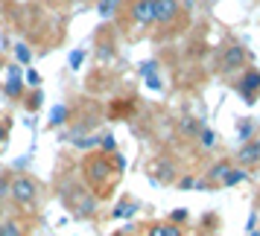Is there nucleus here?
<instances>
[{
  "label": "nucleus",
  "instance_id": "6",
  "mask_svg": "<svg viewBox=\"0 0 260 236\" xmlns=\"http://www.w3.org/2000/svg\"><path fill=\"white\" fill-rule=\"evenodd\" d=\"M178 15V0H155V24H173Z\"/></svg>",
  "mask_w": 260,
  "mask_h": 236
},
{
  "label": "nucleus",
  "instance_id": "26",
  "mask_svg": "<svg viewBox=\"0 0 260 236\" xmlns=\"http://www.w3.org/2000/svg\"><path fill=\"white\" fill-rule=\"evenodd\" d=\"M193 184H196L193 178H181V189H190V187H193Z\"/></svg>",
  "mask_w": 260,
  "mask_h": 236
},
{
  "label": "nucleus",
  "instance_id": "24",
  "mask_svg": "<svg viewBox=\"0 0 260 236\" xmlns=\"http://www.w3.org/2000/svg\"><path fill=\"white\" fill-rule=\"evenodd\" d=\"M26 82L32 85V88H38V85H41V76H38V70H26Z\"/></svg>",
  "mask_w": 260,
  "mask_h": 236
},
{
  "label": "nucleus",
  "instance_id": "11",
  "mask_svg": "<svg viewBox=\"0 0 260 236\" xmlns=\"http://www.w3.org/2000/svg\"><path fill=\"white\" fill-rule=\"evenodd\" d=\"M240 181H246V172L231 166V169L225 172V178H222V187H234V184H240Z\"/></svg>",
  "mask_w": 260,
  "mask_h": 236
},
{
  "label": "nucleus",
  "instance_id": "15",
  "mask_svg": "<svg viewBox=\"0 0 260 236\" xmlns=\"http://www.w3.org/2000/svg\"><path fill=\"white\" fill-rule=\"evenodd\" d=\"M15 59L21 61V64H29V61H32V53H29V47H26V44H18V47H15Z\"/></svg>",
  "mask_w": 260,
  "mask_h": 236
},
{
  "label": "nucleus",
  "instance_id": "10",
  "mask_svg": "<svg viewBox=\"0 0 260 236\" xmlns=\"http://www.w3.org/2000/svg\"><path fill=\"white\" fill-rule=\"evenodd\" d=\"M3 91H6V96H12V99H24V82H21V76H18L15 67H12V73H9L6 85H3Z\"/></svg>",
  "mask_w": 260,
  "mask_h": 236
},
{
  "label": "nucleus",
  "instance_id": "16",
  "mask_svg": "<svg viewBox=\"0 0 260 236\" xmlns=\"http://www.w3.org/2000/svg\"><path fill=\"white\" fill-rule=\"evenodd\" d=\"M187 219H190V213L184 210V207H176V210L170 213V222H173V224H178V227H181V224L187 222Z\"/></svg>",
  "mask_w": 260,
  "mask_h": 236
},
{
  "label": "nucleus",
  "instance_id": "28",
  "mask_svg": "<svg viewBox=\"0 0 260 236\" xmlns=\"http://www.w3.org/2000/svg\"><path fill=\"white\" fill-rule=\"evenodd\" d=\"M251 236H260V233H251Z\"/></svg>",
  "mask_w": 260,
  "mask_h": 236
},
{
  "label": "nucleus",
  "instance_id": "1",
  "mask_svg": "<svg viewBox=\"0 0 260 236\" xmlns=\"http://www.w3.org/2000/svg\"><path fill=\"white\" fill-rule=\"evenodd\" d=\"M120 172H123V158H108V154L96 152L82 161L85 184H88V189L96 199H106L108 189L114 187V181L120 178Z\"/></svg>",
  "mask_w": 260,
  "mask_h": 236
},
{
  "label": "nucleus",
  "instance_id": "7",
  "mask_svg": "<svg viewBox=\"0 0 260 236\" xmlns=\"http://www.w3.org/2000/svg\"><path fill=\"white\" fill-rule=\"evenodd\" d=\"M0 236H29V227L18 216H0Z\"/></svg>",
  "mask_w": 260,
  "mask_h": 236
},
{
  "label": "nucleus",
  "instance_id": "3",
  "mask_svg": "<svg viewBox=\"0 0 260 236\" xmlns=\"http://www.w3.org/2000/svg\"><path fill=\"white\" fill-rule=\"evenodd\" d=\"M257 91H260V70L257 67H248V70L243 73V79L237 82V94L243 96V102L254 105V102H257Z\"/></svg>",
  "mask_w": 260,
  "mask_h": 236
},
{
  "label": "nucleus",
  "instance_id": "27",
  "mask_svg": "<svg viewBox=\"0 0 260 236\" xmlns=\"http://www.w3.org/2000/svg\"><path fill=\"white\" fill-rule=\"evenodd\" d=\"M248 230H254V227H257V213H254V216H251V219H248V224H246Z\"/></svg>",
  "mask_w": 260,
  "mask_h": 236
},
{
  "label": "nucleus",
  "instance_id": "14",
  "mask_svg": "<svg viewBox=\"0 0 260 236\" xmlns=\"http://www.w3.org/2000/svg\"><path fill=\"white\" fill-rule=\"evenodd\" d=\"M64 120H68V108L56 105V108H53V114H50V126H61Z\"/></svg>",
  "mask_w": 260,
  "mask_h": 236
},
{
  "label": "nucleus",
  "instance_id": "8",
  "mask_svg": "<svg viewBox=\"0 0 260 236\" xmlns=\"http://www.w3.org/2000/svg\"><path fill=\"white\" fill-rule=\"evenodd\" d=\"M237 158H240V164H243V166L257 164V161H260V140H246L243 146H240Z\"/></svg>",
  "mask_w": 260,
  "mask_h": 236
},
{
  "label": "nucleus",
  "instance_id": "19",
  "mask_svg": "<svg viewBox=\"0 0 260 236\" xmlns=\"http://www.w3.org/2000/svg\"><path fill=\"white\" fill-rule=\"evenodd\" d=\"M251 131H254V123H251V120H243V123L237 126V134H240L243 140H248V137H251Z\"/></svg>",
  "mask_w": 260,
  "mask_h": 236
},
{
  "label": "nucleus",
  "instance_id": "5",
  "mask_svg": "<svg viewBox=\"0 0 260 236\" xmlns=\"http://www.w3.org/2000/svg\"><path fill=\"white\" fill-rule=\"evenodd\" d=\"M132 21L141 26H149L155 24V0H135L132 3Z\"/></svg>",
  "mask_w": 260,
  "mask_h": 236
},
{
  "label": "nucleus",
  "instance_id": "22",
  "mask_svg": "<svg viewBox=\"0 0 260 236\" xmlns=\"http://www.w3.org/2000/svg\"><path fill=\"white\" fill-rule=\"evenodd\" d=\"M9 178H12V175H3V178H0V201L9 199Z\"/></svg>",
  "mask_w": 260,
  "mask_h": 236
},
{
  "label": "nucleus",
  "instance_id": "9",
  "mask_svg": "<svg viewBox=\"0 0 260 236\" xmlns=\"http://www.w3.org/2000/svg\"><path fill=\"white\" fill-rule=\"evenodd\" d=\"M146 236H184V230L173 222H152L146 227Z\"/></svg>",
  "mask_w": 260,
  "mask_h": 236
},
{
  "label": "nucleus",
  "instance_id": "18",
  "mask_svg": "<svg viewBox=\"0 0 260 236\" xmlns=\"http://www.w3.org/2000/svg\"><path fill=\"white\" fill-rule=\"evenodd\" d=\"M41 99H44V96H41V91H32V94L26 96V108H29V111H38V108H41Z\"/></svg>",
  "mask_w": 260,
  "mask_h": 236
},
{
  "label": "nucleus",
  "instance_id": "4",
  "mask_svg": "<svg viewBox=\"0 0 260 236\" xmlns=\"http://www.w3.org/2000/svg\"><path fill=\"white\" fill-rule=\"evenodd\" d=\"M248 61V53L246 47H240V44H231V47L222 53V61H219V67H222L225 73H237L243 70V64Z\"/></svg>",
  "mask_w": 260,
  "mask_h": 236
},
{
  "label": "nucleus",
  "instance_id": "2",
  "mask_svg": "<svg viewBox=\"0 0 260 236\" xmlns=\"http://www.w3.org/2000/svg\"><path fill=\"white\" fill-rule=\"evenodd\" d=\"M9 201L18 213H36L38 210V184L29 175L9 178Z\"/></svg>",
  "mask_w": 260,
  "mask_h": 236
},
{
  "label": "nucleus",
  "instance_id": "17",
  "mask_svg": "<svg viewBox=\"0 0 260 236\" xmlns=\"http://www.w3.org/2000/svg\"><path fill=\"white\" fill-rule=\"evenodd\" d=\"M199 140H202V149H213L216 137H213V131H211V129H199Z\"/></svg>",
  "mask_w": 260,
  "mask_h": 236
},
{
  "label": "nucleus",
  "instance_id": "12",
  "mask_svg": "<svg viewBox=\"0 0 260 236\" xmlns=\"http://www.w3.org/2000/svg\"><path fill=\"white\" fill-rule=\"evenodd\" d=\"M228 169H231V164H228V161H219V164H213V166H211V181H222Z\"/></svg>",
  "mask_w": 260,
  "mask_h": 236
},
{
  "label": "nucleus",
  "instance_id": "23",
  "mask_svg": "<svg viewBox=\"0 0 260 236\" xmlns=\"http://www.w3.org/2000/svg\"><path fill=\"white\" fill-rule=\"evenodd\" d=\"M82 59H85V53H82V50H73V56H71L68 61H71V67H73V70H76V67L82 64Z\"/></svg>",
  "mask_w": 260,
  "mask_h": 236
},
{
  "label": "nucleus",
  "instance_id": "25",
  "mask_svg": "<svg viewBox=\"0 0 260 236\" xmlns=\"http://www.w3.org/2000/svg\"><path fill=\"white\" fill-rule=\"evenodd\" d=\"M146 85H149L152 91H158V88H161V79H155V76H146Z\"/></svg>",
  "mask_w": 260,
  "mask_h": 236
},
{
  "label": "nucleus",
  "instance_id": "21",
  "mask_svg": "<svg viewBox=\"0 0 260 236\" xmlns=\"http://www.w3.org/2000/svg\"><path fill=\"white\" fill-rule=\"evenodd\" d=\"M199 123H196V120H184V123H181V131H187V134H199Z\"/></svg>",
  "mask_w": 260,
  "mask_h": 236
},
{
  "label": "nucleus",
  "instance_id": "13",
  "mask_svg": "<svg viewBox=\"0 0 260 236\" xmlns=\"http://www.w3.org/2000/svg\"><path fill=\"white\" fill-rule=\"evenodd\" d=\"M135 210H138V204H135V201H129V204L123 201V204H117V207H114V219H126V216H132Z\"/></svg>",
  "mask_w": 260,
  "mask_h": 236
},
{
  "label": "nucleus",
  "instance_id": "20",
  "mask_svg": "<svg viewBox=\"0 0 260 236\" xmlns=\"http://www.w3.org/2000/svg\"><path fill=\"white\" fill-rule=\"evenodd\" d=\"M117 3H120V0H100V15H103V18H108V15L117 9Z\"/></svg>",
  "mask_w": 260,
  "mask_h": 236
}]
</instances>
